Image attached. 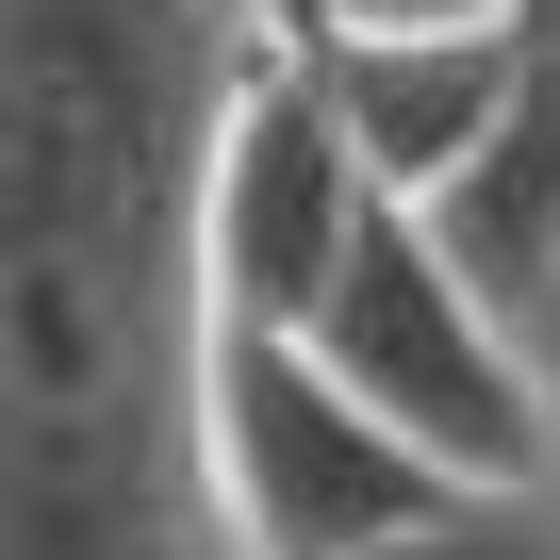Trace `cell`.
Segmentation results:
<instances>
[{"label": "cell", "mask_w": 560, "mask_h": 560, "mask_svg": "<svg viewBox=\"0 0 560 560\" xmlns=\"http://www.w3.org/2000/svg\"><path fill=\"white\" fill-rule=\"evenodd\" d=\"M544 314H560V298H544ZM544 314H527V330H544Z\"/></svg>", "instance_id": "cell-11"}, {"label": "cell", "mask_w": 560, "mask_h": 560, "mask_svg": "<svg viewBox=\"0 0 560 560\" xmlns=\"http://www.w3.org/2000/svg\"><path fill=\"white\" fill-rule=\"evenodd\" d=\"M280 34H298V0H280Z\"/></svg>", "instance_id": "cell-10"}, {"label": "cell", "mask_w": 560, "mask_h": 560, "mask_svg": "<svg viewBox=\"0 0 560 560\" xmlns=\"http://www.w3.org/2000/svg\"><path fill=\"white\" fill-rule=\"evenodd\" d=\"M429 231H445V264L478 280L511 330L560 298V34H544V18H527V83H511V116H494L478 165L429 198Z\"/></svg>", "instance_id": "cell-6"}, {"label": "cell", "mask_w": 560, "mask_h": 560, "mask_svg": "<svg viewBox=\"0 0 560 560\" xmlns=\"http://www.w3.org/2000/svg\"><path fill=\"white\" fill-rule=\"evenodd\" d=\"M527 18H544V34H560V0H527Z\"/></svg>", "instance_id": "cell-9"}, {"label": "cell", "mask_w": 560, "mask_h": 560, "mask_svg": "<svg viewBox=\"0 0 560 560\" xmlns=\"http://www.w3.org/2000/svg\"><path fill=\"white\" fill-rule=\"evenodd\" d=\"M527 363H544V429H560V314H544V330H527Z\"/></svg>", "instance_id": "cell-8"}, {"label": "cell", "mask_w": 560, "mask_h": 560, "mask_svg": "<svg viewBox=\"0 0 560 560\" xmlns=\"http://www.w3.org/2000/svg\"><path fill=\"white\" fill-rule=\"evenodd\" d=\"M280 0H0V560H247L214 132Z\"/></svg>", "instance_id": "cell-1"}, {"label": "cell", "mask_w": 560, "mask_h": 560, "mask_svg": "<svg viewBox=\"0 0 560 560\" xmlns=\"http://www.w3.org/2000/svg\"><path fill=\"white\" fill-rule=\"evenodd\" d=\"M214 494H231V544L247 560H412L462 478L429 445H396L298 330H231V380H214Z\"/></svg>", "instance_id": "cell-3"}, {"label": "cell", "mask_w": 560, "mask_h": 560, "mask_svg": "<svg viewBox=\"0 0 560 560\" xmlns=\"http://www.w3.org/2000/svg\"><path fill=\"white\" fill-rule=\"evenodd\" d=\"M298 67H314L347 165H363L396 214H429V198L478 165V132L511 116V83H527V18H445V34H298Z\"/></svg>", "instance_id": "cell-5"}, {"label": "cell", "mask_w": 560, "mask_h": 560, "mask_svg": "<svg viewBox=\"0 0 560 560\" xmlns=\"http://www.w3.org/2000/svg\"><path fill=\"white\" fill-rule=\"evenodd\" d=\"M198 214H214V298H231V330H314L330 280H347V247H363L396 198L347 165L314 67L264 50L247 100H231V132H214V198H198Z\"/></svg>", "instance_id": "cell-4"}, {"label": "cell", "mask_w": 560, "mask_h": 560, "mask_svg": "<svg viewBox=\"0 0 560 560\" xmlns=\"http://www.w3.org/2000/svg\"><path fill=\"white\" fill-rule=\"evenodd\" d=\"M396 445H429L462 494H560V429H544V363H527V330L478 298V280L445 264V231L429 214H380L363 247H347V280H330V314L298 330Z\"/></svg>", "instance_id": "cell-2"}, {"label": "cell", "mask_w": 560, "mask_h": 560, "mask_svg": "<svg viewBox=\"0 0 560 560\" xmlns=\"http://www.w3.org/2000/svg\"><path fill=\"white\" fill-rule=\"evenodd\" d=\"M445 18H527V0H298V34H445Z\"/></svg>", "instance_id": "cell-7"}]
</instances>
